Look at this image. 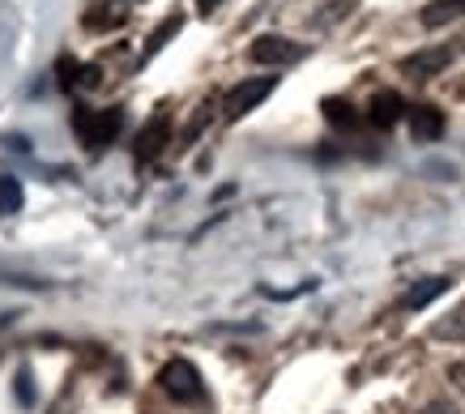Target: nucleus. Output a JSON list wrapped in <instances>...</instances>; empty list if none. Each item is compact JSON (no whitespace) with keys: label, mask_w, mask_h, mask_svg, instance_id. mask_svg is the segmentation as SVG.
Masks as SVG:
<instances>
[{"label":"nucleus","mask_w":465,"mask_h":414,"mask_svg":"<svg viewBox=\"0 0 465 414\" xmlns=\"http://www.w3.org/2000/svg\"><path fill=\"white\" fill-rule=\"evenodd\" d=\"M17 210H22V184L14 175H5L0 180V214H17Z\"/></svg>","instance_id":"obj_13"},{"label":"nucleus","mask_w":465,"mask_h":414,"mask_svg":"<svg viewBox=\"0 0 465 414\" xmlns=\"http://www.w3.org/2000/svg\"><path fill=\"white\" fill-rule=\"evenodd\" d=\"M449 286H452V278H444V273H436V278H419V282L401 295V308H406V312H419V308H427V303H436Z\"/></svg>","instance_id":"obj_9"},{"label":"nucleus","mask_w":465,"mask_h":414,"mask_svg":"<svg viewBox=\"0 0 465 414\" xmlns=\"http://www.w3.org/2000/svg\"><path fill=\"white\" fill-rule=\"evenodd\" d=\"M167 137H171V115L158 112L142 129V137H137V158H142V163H154V158L167 150Z\"/></svg>","instance_id":"obj_7"},{"label":"nucleus","mask_w":465,"mask_h":414,"mask_svg":"<svg viewBox=\"0 0 465 414\" xmlns=\"http://www.w3.org/2000/svg\"><path fill=\"white\" fill-rule=\"evenodd\" d=\"M419 414H461V410H457L452 401H444V398H440V401H427V406H423V410H419Z\"/></svg>","instance_id":"obj_16"},{"label":"nucleus","mask_w":465,"mask_h":414,"mask_svg":"<svg viewBox=\"0 0 465 414\" xmlns=\"http://www.w3.org/2000/svg\"><path fill=\"white\" fill-rule=\"evenodd\" d=\"M308 56V44H295V39H282V34H261L248 47V60L252 64H273V69H286V64H299Z\"/></svg>","instance_id":"obj_4"},{"label":"nucleus","mask_w":465,"mask_h":414,"mask_svg":"<svg viewBox=\"0 0 465 414\" xmlns=\"http://www.w3.org/2000/svg\"><path fill=\"white\" fill-rule=\"evenodd\" d=\"M158 385H163V393L175 401H183V406H197V401H205V385H201V371L188 363V359H171L167 368L158 371Z\"/></svg>","instance_id":"obj_2"},{"label":"nucleus","mask_w":465,"mask_h":414,"mask_svg":"<svg viewBox=\"0 0 465 414\" xmlns=\"http://www.w3.org/2000/svg\"><path fill=\"white\" fill-rule=\"evenodd\" d=\"M457 17H465V0H431V5H423L419 22L427 30H440V26H449V22H457Z\"/></svg>","instance_id":"obj_10"},{"label":"nucleus","mask_w":465,"mask_h":414,"mask_svg":"<svg viewBox=\"0 0 465 414\" xmlns=\"http://www.w3.org/2000/svg\"><path fill=\"white\" fill-rule=\"evenodd\" d=\"M351 14H354V0H324L321 14H312L308 22L316 30H329V26H338L341 17H351Z\"/></svg>","instance_id":"obj_11"},{"label":"nucleus","mask_w":465,"mask_h":414,"mask_svg":"<svg viewBox=\"0 0 465 414\" xmlns=\"http://www.w3.org/2000/svg\"><path fill=\"white\" fill-rule=\"evenodd\" d=\"M180 26H183V17H180V14H171L167 22H163V26H158L154 34H150V44H145V56H142V60L158 56V52L167 47V39H171V34H180Z\"/></svg>","instance_id":"obj_12"},{"label":"nucleus","mask_w":465,"mask_h":414,"mask_svg":"<svg viewBox=\"0 0 465 414\" xmlns=\"http://www.w3.org/2000/svg\"><path fill=\"white\" fill-rule=\"evenodd\" d=\"M124 129V112L120 107H107V112H90V107H73V133L85 150H103L112 145Z\"/></svg>","instance_id":"obj_1"},{"label":"nucleus","mask_w":465,"mask_h":414,"mask_svg":"<svg viewBox=\"0 0 465 414\" xmlns=\"http://www.w3.org/2000/svg\"><path fill=\"white\" fill-rule=\"evenodd\" d=\"M218 5H223V0H197V9H201V14H213Z\"/></svg>","instance_id":"obj_17"},{"label":"nucleus","mask_w":465,"mask_h":414,"mask_svg":"<svg viewBox=\"0 0 465 414\" xmlns=\"http://www.w3.org/2000/svg\"><path fill=\"white\" fill-rule=\"evenodd\" d=\"M401 115H410V107H406V99H401L397 90H381L376 99L367 103V120H371L376 129H393Z\"/></svg>","instance_id":"obj_6"},{"label":"nucleus","mask_w":465,"mask_h":414,"mask_svg":"<svg viewBox=\"0 0 465 414\" xmlns=\"http://www.w3.org/2000/svg\"><path fill=\"white\" fill-rule=\"evenodd\" d=\"M452 60H457V47H449V44L419 47V52H410V56L401 60V73H406V77H414V82H427V77H440Z\"/></svg>","instance_id":"obj_5"},{"label":"nucleus","mask_w":465,"mask_h":414,"mask_svg":"<svg viewBox=\"0 0 465 414\" xmlns=\"http://www.w3.org/2000/svg\"><path fill=\"white\" fill-rule=\"evenodd\" d=\"M17 401H22V406H30V401H35V393H30V371L26 368L17 371Z\"/></svg>","instance_id":"obj_15"},{"label":"nucleus","mask_w":465,"mask_h":414,"mask_svg":"<svg viewBox=\"0 0 465 414\" xmlns=\"http://www.w3.org/2000/svg\"><path fill=\"white\" fill-rule=\"evenodd\" d=\"M324 112H329V120H333V124H354V107L351 103H338V99H329L324 103Z\"/></svg>","instance_id":"obj_14"},{"label":"nucleus","mask_w":465,"mask_h":414,"mask_svg":"<svg viewBox=\"0 0 465 414\" xmlns=\"http://www.w3.org/2000/svg\"><path fill=\"white\" fill-rule=\"evenodd\" d=\"M273 90H278V77H243L240 86L226 90L223 115H226V120H243V115L256 112V107H261Z\"/></svg>","instance_id":"obj_3"},{"label":"nucleus","mask_w":465,"mask_h":414,"mask_svg":"<svg viewBox=\"0 0 465 414\" xmlns=\"http://www.w3.org/2000/svg\"><path fill=\"white\" fill-rule=\"evenodd\" d=\"M410 133H414V142H440L444 137V112L431 107V103H419V107H410Z\"/></svg>","instance_id":"obj_8"}]
</instances>
